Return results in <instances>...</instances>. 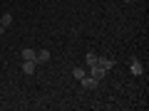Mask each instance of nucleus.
<instances>
[{"mask_svg": "<svg viewBox=\"0 0 149 111\" xmlns=\"http://www.w3.org/2000/svg\"><path fill=\"white\" fill-rule=\"evenodd\" d=\"M129 69H132V74H134V77H142V74H144V64L139 62L137 57H132V59H129Z\"/></svg>", "mask_w": 149, "mask_h": 111, "instance_id": "f257e3e1", "label": "nucleus"}, {"mask_svg": "<svg viewBox=\"0 0 149 111\" xmlns=\"http://www.w3.org/2000/svg\"><path fill=\"white\" fill-rule=\"evenodd\" d=\"M35 69H37V62L35 59H22V74H35Z\"/></svg>", "mask_w": 149, "mask_h": 111, "instance_id": "f03ea898", "label": "nucleus"}, {"mask_svg": "<svg viewBox=\"0 0 149 111\" xmlns=\"http://www.w3.org/2000/svg\"><path fill=\"white\" fill-rule=\"evenodd\" d=\"M90 69H92V74H90L92 79H97V82H102V79H104V74H107V72H104V69L100 67V64H92Z\"/></svg>", "mask_w": 149, "mask_h": 111, "instance_id": "7ed1b4c3", "label": "nucleus"}, {"mask_svg": "<svg viewBox=\"0 0 149 111\" xmlns=\"http://www.w3.org/2000/svg\"><path fill=\"white\" fill-rule=\"evenodd\" d=\"M97 64H100L102 69H104V72H109V69H114V59H104V57H97Z\"/></svg>", "mask_w": 149, "mask_h": 111, "instance_id": "20e7f679", "label": "nucleus"}, {"mask_svg": "<svg viewBox=\"0 0 149 111\" xmlns=\"http://www.w3.org/2000/svg\"><path fill=\"white\" fill-rule=\"evenodd\" d=\"M35 62H37V64H45V62H50V52H47V49H40V52L35 54Z\"/></svg>", "mask_w": 149, "mask_h": 111, "instance_id": "39448f33", "label": "nucleus"}, {"mask_svg": "<svg viewBox=\"0 0 149 111\" xmlns=\"http://www.w3.org/2000/svg\"><path fill=\"white\" fill-rule=\"evenodd\" d=\"M82 86H85V89H97V86H100V82L97 79H92V77H85V79H82Z\"/></svg>", "mask_w": 149, "mask_h": 111, "instance_id": "423d86ee", "label": "nucleus"}, {"mask_svg": "<svg viewBox=\"0 0 149 111\" xmlns=\"http://www.w3.org/2000/svg\"><path fill=\"white\" fill-rule=\"evenodd\" d=\"M0 25L5 27V30L13 25V15H10V12H3V17H0Z\"/></svg>", "mask_w": 149, "mask_h": 111, "instance_id": "0eeeda50", "label": "nucleus"}, {"mask_svg": "<svg viewBox=\"0 0 149 111\" xmlns=\"http://www.w3.org/2000/svg\"><path fill=\"white\" fill-rule=\"evenodd\" d=\"M85 64H87V67L97 64V54H95V52H87V54H85Z\"/></svg>", "mask_w": 149, "mask_h": 111, "instance_id": "6e6552de", "label": "nucleus"}, {"mask_svg": "<svg viewBox=\"0 0 149 111\" xmlns=\"http://www.w3.org/2000/svg\"><path fill=\"white\" fill-rule=\"evenodd\" d=\"M72 77H74L77 82H82V79H85V69H82V67H74V69H72Z\"/></svg>", "mask_w": 149, "mask_h": 111, "instance_id": "1a4fd4ad", "label": "nucleus"}, {"mask_svg": "<svg viewBox=\"0 0 149 111\" xmlns=\"http://www.w3.org/2000/svg\"><path fill=\"white\" fill-rule=\"evenodd\" d=\"M35 49H30V47H25V49H22V59H35Z\"/></svg>", "mask_w": 149, "mask_h": 111, "instance_id": "9d476101", "label": "nucleus"}, {"mask_svg": "<svg viewBox=\"0 0 149 111\" xmlns=\"http://www.w3.org/2000/svg\"><path fill=\"white\" fill-rule=\"evenodd\" d=\"M122 3H124V5H129V3H132V0H122Z\"/></svg>", "mask_w": 149, "mask_h": 111, "instance_id": "9b49d317", "label": "nucleus"}]
</instances>
